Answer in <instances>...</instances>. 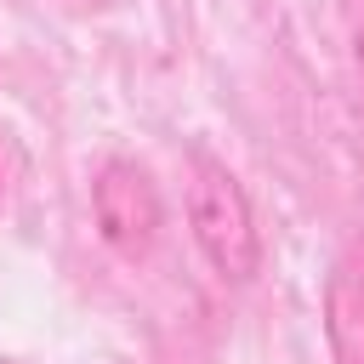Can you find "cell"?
Segmentation results:
<instances>
[{
    "mask_svg": "<svg viewBox=\"0 0 364 364\" xmlns=\"http://www.w3.org/2000/svg\"><path fill=\"white\" fill-rule=\"evenodd\" d=\"M324 336L336 364H364V233L336 256L324 279Z\"/></svg>",
    "mask_w": 364,
    "mask_h": 364,
    "instance_id": "cell-3",
    "label": "cell"
},
{
    "mask_svg": "<svg viewBox=\"0 0 364 364\" xmlns=\"http://www.w3.org/2000/svg\"><path fill=\"white\" fill-rule=\"evenodd\" d=\"M91 216H97V233L114 256L125 262H142L154 245H159V228H165V205H159V188L142 165L131 159H108L91 182Z\"/></svg>",
    "mask_w": 364,
    "mask_h": 364,
    "instance_id": "cell-2",
    "label": "cell"
},
{
    "mask_svg": "<svg viewBox=\"0 0 364 364\" xmlns=\"http://www.w3.org/2000/svg\"><path fill=\"white\" fill-rule=\"evenodd\" d=\"M0 193H6V176H0Z\"/></svg>",
    "mask_w": 364,
    "mask_h": 364,
    "instance_id": "cell-6",
    "label": "cell"
},
{
    "mask_svg": "<svg viewBox=\"0 0 364 364\" xmlns=\"http://www.w3.org/2000/svg\"><path fill=\"white\" fill-rule=\"evenodd\" d=\"M188 228H193V245H199V256L210 262L216 279L250 284V279L262 273V233H256L250 193H245V182H239L222 159H210V154H193Z\"/></svg>",
    "mask_w": 364,
    "mask_h": 364,
    "instance_id": "cell-1",
    "label": "cell"
},
{
    "mask_svg": "<svg viewBox=\"0 0 364 364\" xmlns=\"http://www.w3.org/2000/svg\"><path fill=\"white\" fill-rule=\"evenodd\" d=\"M353 57H358V68H364V28L353 34Z\"/></svg>",
    "mask_w": 364,
    "mask_h": 364,
    "instance_id": "cell-4",
    "label": "cell"
},
{
    "mask_svg": "<svg viewBox=\"0 0 364 364\" xmlns=\"http://www.w3.org/2000/svg\"><path fill=\"white\" fill-rule=\"evenodd\" d=\"M68 6H91V0H68Z\"/></svg>",
    "mask_w": 364,
    "mask_h": 364,
    "instance_id": "cell-5",
    "label": "cell"
}]
</instances>
